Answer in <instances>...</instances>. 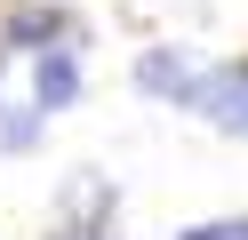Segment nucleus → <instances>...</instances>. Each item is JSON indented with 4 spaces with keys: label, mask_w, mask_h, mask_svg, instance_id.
<instances>
[{
    "label": "nucleus",
    "mask_w": 248,
    "mask_h": 240,
    "mask_svg": "<svg viewBox=\"0 0 248 240\" xmlns=\"http://www.w3.org/2000/svg\"><path fill=\"white\" fill-rule=\"evenodd\" d=\"M32 136H40L32 112H0V144H32Z\"/></svg>",
    "instance_id": "6"
},
{
    "label": "nucleus",
    "mask_w": 248,
    "mask_h": 240,
    "mask_svg": "<svg viewBox=\"0 0 248 240\" xmlns=\"http://www.w3.org/2000/svg\"><path fill=\"white\" fill-rule=\"evenodd\" d=\"M192 112H208L224 136H248V72L240 64H216L192 80Z\"/></svg>",
    "instance_id": "1"
},
{
    "label": "nucleus",
    "mask_w": 248,
    "mask_h": 240,
    "mask_svg": "<svg viewBox=\"0 0 248 240\" xmlns=\"http://www.w3.org/2000/svg\"><path fill=\"white\" fill-rule=\"evenodd\" d=\"M184 240H248V216H216V224H192Z\"/></svg>",
    "instance_id": "5"
},
{
    "label": "nucleus",
    "mask_w": 248,
    "mask_h": 240,
    "mask_svg": "<svg viewBox=\"0 0 248 240\" xmlns=\"http://www.w3.org/2000/svg\"><path fill=\"white\" fill-rule=\"evenodd\" d=\"M72 88H80L72 48H40V64H32V96H40V112H64V104H72Z\"/></svg>",
    "instance_id": "2"
},
{
    "label": "nucleus",
    "mask_w": 248,
    "mask_h": 240,
    "mask_svg": "<svg viewBox=\"0 0 248 240\" xmlns=\"http://www.w3.org/2000/svg\"><path fill=\"white\" fill-rule=\"evenodd\" d=\"M136 80H144L152 96H176V104H192V80H200V72H192L184 56H160V48H152V56L136 64Z\"/></svg>",
    "instance_id": "3"
},
{
    "label": "nucleus",
    "mask_w": 248,
    "mask_h": 240,
    "mask_svg": "<svg viewBox=\"0 0 248 240\" xmlns=\"http://www.w3.org/2000/svg\"><path fill=\"white\" fill-rule=\"evenodd\" d=\"M8 40H64V16L56 8H16L8 16Z\"/></svg>",
    "instance_id": "4"
}]
</instances>
